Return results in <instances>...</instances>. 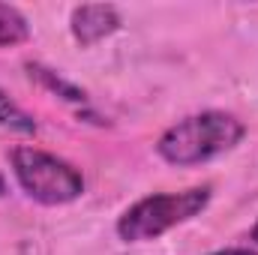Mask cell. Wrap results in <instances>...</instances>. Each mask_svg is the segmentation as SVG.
Masks as SVG:
<instances>
[{"mask_svg": "<svg viewBox=\"0 0 258 255\" xmlns=\"http://www.w3.org/2000/svg\"><path fill=\"white\" fill-rule=\"evenodd\" d=\"M243 135H246V126L234 114L201 111V114L183 117L174 126L165 129L156 141V153L168 165L189 168V165H201V162H210L228 153L231 147L240 144Z\"/></svg>", "mask_w": 258, "mask_h": 255, "instance_id": "obj_1", "label": "cell"}, {"mask_svg": "<svg viewBox=\"0 0 258 255\" xmlns=\"http://www.w3.org/2000/svg\"><path fill=\"white\" fill-rule=\"evenodd\" d=\"M207 201H210V189L207 186L147 195V198L135 201L129 210H123V216L117 219V234L126 243L156 240L168 228H174V225H180V222L198 216L207 207Z\"/></svg>", "mask_w": 258, "mask_h": 255, "instance_id": "obj_2", "label": "cell"}, {"mask_svg": "<svg viewBox=\"0 0 258 255\" xmlns=\"http://www.w3.org/2000/svg\"><path fill=\"white\" fill-rule=\"evenodd\" d=\"M12 171L33 201L39 204H69L84 192V177L66 159L45 153L39 147H12L9 150Z\"/></svg>", "mask_w": 258, "mask_h": 255, "instance_id": "obj_3", "label": "cell"}, {"mask_svg": "<svg viewBox=\"0 0 258 255\" xmlns=\"http://www.w3.org/2000/svg\"><path fill=\"white\" fill-rule=\"evenodd\" d=\"M117 27H120V12L111 3H84V6H75L72 18H69V30L75 36V42L84 45V48L96 45L105 36H111Z\"/></svg>", "mask_w": 258, "mask_h": 255, "instance_id": "obj_4", "label": "cell"}, {"mask_svg": "<svg viewBox=\"0 0 258 255\" xmlns=\"http://www.w3.org/2000/svg\"><path fill=\"white\" fill-rule=\"evenodd\" d=\"M27 33H30L27 18H24L15 6L0 3V48H9V45L24 42V39H27Z\"/></svg>", "mask_w": 258, "mask_h": 255, "instance_id": "obj_5", "label": "cell"}, {"mask_svg": "<svg viewBox=\"0 0 258 255\" xmlns=\"http://www.w3.org/2000/svg\"><path fill=\"white\" fill-rule=\"evenodd\" d=\"M27 69H30V75H33L36 81H42L51 93H60V99H66V102H75V105H84V102H87L84 90H78L75 84H69L66 78H60V75H57V72H51V69H45V66H39V63H30Z\"/></svg>", "mask_w": 258, "mask_h": 255, "instance_id": "obj_6", "label": "cell"}, {"mask_svg": "<svg viewBox=\"0 0 258 255\" xmlns=\"http://www.w3.org/2000/svg\"><path fill=\"white\" fill-rule=\"evenodd\" d=\"M0 126H9L15 132H36V120L27 111H21L3 87H0Z\"/></svg>", "mask_w": 258, "mask_h": 255, "instance_id": "obj_7", "label": "cell"}, {"mask_svg": "<svg viewBox=\"0 0 258 255\" xmlns=\"http://www.w3.org/2000/svg\"><path fill=\"white\" fill-rule=\"evenodd\" d=\"M210 255H258V252L243 249V246H234V249H219V252H210Z\"/></svg>", "mask_w": 258, "mask_h": 255, "instance_id": "obj_8", "label": "cell"}, {"mask_svg": "<svg viewBox=\"0 0 258 255\" xmlns=\"http://www.w3.org/2000/svg\"><path fill=\"white\" fill-rule=\"evenodd\" d=\"M6 195V180H3V174H0V198Z\"/></svg>", "mask_w": 258, "mask_h": 255, "instance_id": "obj_9", "label": "cell"}, {"mask_svg": "<svg viewBox=\"0 0 258 255\" xmlns=\"http://www.w3.org/2000/svg\"><path fill=\"white\" fill-rule=\"evenodd\" d=\"M252 240H255V243H258V225H255V228H252Z\"/></svg>", "mask_w": 258, "mask_h": 255, "instance_id": "obj_10", "label": "cell"}]
</instances>
